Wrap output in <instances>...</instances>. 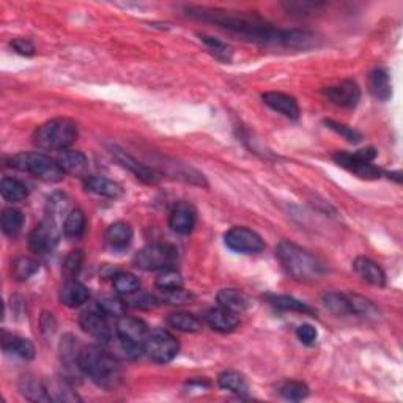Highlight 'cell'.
Wrapping results in <instances>:
<instances>
[{"label":"cell","instance_id":"cell-14","mask_svg":"<svg viewBox=\"0 0 403 403\" xmlns=\"http://www.w3.org/2000/svg\"><path fill=\"white\" fill-rule=\"evenodd\" d=\"M262 98L266 106L271 107L272 111L282 113L283 117L292 118V120H297L299 117V106L293 96L281 92H268L263 93Z\"/></svg>","mask_w":403,"mask_h":403},{"label":"cell","instance_id":"cell-15","mask_svg":"<svg viewBox=\"0 0 403 403\" xmlns=\"http://www.w3.org/2000/svg\"><path fill=\"white\" fill-rule=\"evenodd\" d=\"M240 314H236L234 310H229L219 306V308L208 310L205 314V321L213 328L214 331L219 332H230L240 325Z\"/></svg>","mask_w":403,"mask_h":403},{"label":"cell","instance_id":"cell-7","mask_svg":"<svg viewBox=\"0 0 403 403\" xmlns=\"http://www.w3.org/2000/svg\"><path fill=\"white\" fill-rule=\"evenodd\" d=\"M144 351L151 361L158 364H167L178 355L180 344L169 331L156 329V331L149 332V337L144 344Z\"/></svg>","mask_w":403,"mask_h":403},{"label":"cell","instance_id":"cell-28","mask_svg":"<svg viewBox=\"0 0 403 403\" xmlns=\"http://www.w3.org/2000/svg\"><path fill=\"white\" fill-rule=\"evenodd\" d=\"M169 325L178 329V331L183 332H198L202 331V323L200 320L194 317L192 314H188V312H175L167 319Z\"/></svg>","mask_w":403,"mask_h":403},{"label":"cell","instance_id":"cell-45","mask_svg":"<svg viewBox=\"0 0 403 403\" xmlns=\"http://www.w3.org/2000/svg\"><path fill=\"white\" fill-rule=\"evenodd\" d=\"M11 48L21 55H33V53H35V46H33L32 41H28V39H15V41L11 43Z\"/></svg>","mask_w":403,"mask_h":403},{"label":"cell","instance_id":"cell-2","mask_svg":"<svg viewBox=\"0 0 403 403\" xmlns=\"http://www.w3.org/2000/svg\"><path fill=\"white\" fill-rule=\"evenodd\" d=\"M276 255L288 274L297 281L314 282L319 281L326 272L325 266L315 255H312L309 251L299 247L294 243H279V246L276 249Z\"/></svg>","mask_w":403,"mask_h":403},{"label":"cell","instance_id":"cell-25","mask_svg":"<svg viewBox=\"0 0 403 403\" xmlns=\"http://www.w3.org/2000/svg\"><path fill=\"white\" fill-rule=\"evenodd\" d=\"M3 350L7 353L21 357V359H33L35 357V347L28 339L19 336H5L2 342Z\"/></svg>","mask_w":403,"mask_h":403},{"label":"cell","instance_id":"cell-20","mask_svg":"<svg viewBox=\"0 0 403 403\" xmlns=\"http://www.w3.org/2000/svg\"><path fill=\"white\" fill-rule=\"evenodd\" d=\"M218 303L219 306H223V308L240 314V312L249 309L251 299L247 298L246 293L236 290V288H224V290H221L218 293Z\"/></svg>","mask_w":403,"mask_h":403},{"label":"cell","instance_id":"cell-24","mask_svg":"<svg viewBox=\"0 0 403 403\" xmlns=\"http://www.w3.org/2000/svg\"><path fill=\"white\" fill-rule=\"evenodd\" d=\"M19 391L27 400L32 402H50L46 384L39 382L35 377L26 375L19 379Z\"/></svg>","mask_w":403,"mask_h":403},{"label":"cell","instance_id":"cell-17","mask_svg":"<svg viewBox=\"0 0 403 403\" xmlns=\"http://www.w3.org/2000/svg\"><path fill=\"white\" fill-rule=\"evenodd\" d=\"M334 161H336L339 166H342L344 169L350 170V172L356 174L357 177L361 178H378L379 177V169L373 166L372 162H361L356 161L350 153L339 151L334 155Z\"/></svg>","mask_w":403,"mask_h":403},{"label":"cell","instance_id":"cell-33","mask_svg":"<svg viewBox=\"0 0 403 403\" xmlns=\"http://www.w3.org/2000/svg\"><path fill=\"white\" fill-rule=\"evenodd\" d=\"M113 288L118 294L122 297H129V294H134L139 292L140 282L134 274H129V272H118V274L113 277Z\"/></svg>","mask_w":403,"mask_h":403},{"label":"cell","instance_id":"cell-47","mask_svg":"<svg viewBox=\"0 0 403 403\" xmlns=\"http://www.w3.org/2000/svg\"><path fill=\"white\" fill-rule=\"evenodd\" d=\"M355 158L356 161H361V162H372L375 160L377 156V151L375 149H372V147H368V149H362V150H357L356 153L351 155Z\"/></svg>","mask_w":403,"mask_h":403},{"label":"cell","instance_id":"cell-16","mask_svg":"<svg viewBox=\"0 0 403 403\" xmlns=\"http://www.w3.org/2000/svg\"><path fill=\"white\" fill-rule=\"evenodd\" d=\"M62 172L75 177H84L88 172V160L82 151H62L57 158Z\"/></svg>","mask_w":403,"mask_h":403},{"label":"cell","instance_id":"cell-21","mask_svg":"<svg viewBox=\"0 0 403 403\" xmlns=\"http://www.w3.org/2000/svg\"><path fill=\"white\" fill-rule=\"evenodd\" d=\"M368 88H371V93L378 101H388L391 95H393V87H391L388 71L383 70V68L373 70L371 73V77H368Z\"/></svg>","mask_w":403,"mask_h":403},{"label":"cell","instance_id":"cell-39","mask_svg":"<svg viewBox=\"0 0 403 403\" xmlns=\"http://www.w3.org/2000/svg\"><path fill=\"white\" fill-rule=\"evenodd\" d=\"M348 298L351 303V309H353V314L364 317H378V310L371 301H367L362 297H357V294H348Z\"/></svg>","mask_w":403,"mask_h":403},{"label":"cell","instance_id":"cell-42","mask_svg":"<svg viewBox=\"0 0 403 403\" xmlns=\"http://www.w3.org/2000/svg\"><path fill=\"white\" fill-rule=\"evenodd\" d=\"M82 259H84V255L81 251H73L70 255H68L64 263V272L68 276V279L75 277L79 272V270H81Z\"/></svg>","mask_w":403,"mask_h":403},{"label":"cell","instance_id":"cell-44","mask_svg":"<svg viewBox=\"0 0 403 403\" xmlns=\"http://www.w3.org/2000/svg\"><path fill=\"white\" fill-rule=\"evenodd\" d=\"M297 336L304 345H314L319 337V332L312 325H301L297 329Z\"/></svg>","mask_w":403,"mask_h":403},{"label":"cell","instance_id":"cell-9","mask_svg":"<svg viewBox=\"0 0 403 403\" xmlns=\"http://www.w3.org/2000/svg\"><path fill=\"white\" fill-rule=\"evenodd\" d=\"M225 246L240 254H259L265 249V243L257 232L247 227H234L224 236Z\"/></svg>","mask_w":403,"mask_h":403},{"label":"cell","instance_id":"cell-43","mask_svg":"<svg viewBox=\"0 0 403 403\" xmlns=\"http://www.w3.org/2000/svg\"><path fill=\"white\" fill-rule=\"evenodd\" d=\"M326 126L328 128H331L332 131H336L337 134L340 135H344L345 139H347L348 142H359L361 140V134L355 131V129H351L348 126H345V124L342 123H337V122H332V120H326Z\"/></svg>","mask_w":403,"mask_h":403},{"label":"cell","instance_id":"cell-27","mask_svg":"<svg viewBox=\"0 0 403 403\" xmlns=\"http://www.w3.org/2000/svg\"><path fill=\"white\" fill-rule=\"evenodd\" d=\"M68 214H70V200H68V197L65 194L50 196L46 207V218L54 219L55 223L62 224Z\"/></svg>","mask_w":403,"mask_h":403},{"label":"cell","instance_id":"cell-13","mask_svg":"<svg viewBox=\"0 0 403 403\" xmlns=\"http://www.w3.org/2000/svg\"><path fill=\"white\" fill-rule=\"evenodd\" d=\"M112 155L115 160L122 164L124 169H128L129 172H133L135 175V178H139L144 181V183H156L158 181V175L153 169L147 167L145 164L139 162L138 160H134L131 155H128L126 151H123L120 149H117V147H113L112 149Z\"/></svg>","mask_w":403,"mask_h":403},{"label":"cell","instance_id":"cell-4","mask_svg":"<svg viewBox=\"0 0 403 403\" xmlns=\"http://www.w3.org/2000/svg\"><path fill=\"white\" fill-rule=\"evenodd\" d=\"M10 162L11 167L30 174L35 178L48 181V183H57L65 175L57 161L50 160L43 153H19V155L11 158Z\"/></svg>","mask_w":403,"mask_h":403},{"label":"cell","instance_id":"cell-11","mask_svg":"<svg viewBox=\"0 0 403 403\" xmlns=\"http://www.w3.org/2000/svg\"><path fill=\"white\" fill-rule=\"evenodd\" d=\"M323 95H325L332 104L351 109V107H355L357 103H359L361 90L359 87H357L356 82L344 81L337 85L326 87L325 90H323Z\"/></svg>","mask_w":403,"mask_h":403},{"label":"cell","instance_id":"cell-32","mask_svg":"<svg viewBox=\"0 0 403 403\" xmlns=\"http://www.w3.org/2000/svg\"><path fill=\"white\" fill-rule=\"evenodd\" d=\"M39 270V263L37 262L35 259H30V257H19L16 259L13 262V277L16 281H27L30 279L33 274H37Z\"/></svg>","mask_w":403,"mask_h":403},{"label":"cell","instance_id":"cell-40","mask_svg":"<svg viewBox=\"0 0 403 403\" xmlns=\"http://www.w3.org/2000/svg\"><path fill=\"white\" fill-rule=\"evenodd\" d=\"M200 39L207 44L209 49H212V53L218 57V59L225 60V62H229L232 59V49L227 46L225 43L219 41V39H216L213 37H208V35H200Z\"/></svg>","mask_w":403,"mask_h":403},{"label":"cell","instance_id":"cell-34","mask_svg":"<svg viewBox=\"0 0 403 403\" xmlns=\"http://www.w3.org/2000/svg\"><path fill=\"white\" fill-rule=\"evenodd\" d=\"M85 232V216L81 209H73L64 223V234L68 238H79Z\"/></svg>","mask_w":403,"mask_h":403},{"label":"cell","instance_id":"cell-29","mask_svg":"<svg viewBox=\"0 0 403 403\" xmlns=\"http://www.w3.org/2000/svg\"><path fill=\"white\" fill-rule=\"evenodd\" d=\"M323 303H325L326 308L332 312V314L340 315V317H347L353 314V309H351V303L348 294L336 293V292H329L323 297Z\"/></svg>","mask_w":403,"mask_h":403},{"label":"cell","instance_id":"cell-18","mask_svg":"<svg viewBox=\"0 0 403 403\" xmlns=\"http://www.w3.org/2000/svg\"><path fill=\"white\" fill-rule=\"evenodd\" d=\"M353 268L361 279H364L366 282L372 283V285L375 287H384L386 283L384 271L379 268L378 263L373 262V260L366 257H357L353 263Z\"/></svg>","mask_w":403,"mask_h":403},{"label":"cell","instance_id":"cell-30","mask_svg":"<svg viewBox=\"0 0 403 403\" xmlns=\"http://www.w3.org/2000/svg\"><path fill=\"white\" fill-rule=\"evenodd\" d=\"M0 194L8 202H21L27 197V186L16 178H3L0 183Z\"/></svg>","mask_w":403,"mask_h":403},{"label":"cell","instance_id":"cell-23","mask_svg":"<svg viewBox=\"0 0 403 403\" xmlns=\"http://www.w3.org/2000/svg\"><path fill=\"white\" fill-rule=\"evenodd\" d=\"M85 188H87V191L93 192V194L109 198H117L123 194L120 185L104 177H88L85 180Z\"/></svg>","mask_w":403,"mask_h":403},{"label":"cell","instance_id":"cell-36","mask_svg":"<svg viewBox=\"0 0 403 403\" xmlns=\"http://www.w3.org/2000/svg\"><path fill=\"white\" fill-rule=\"evenodd\" d=\"M46 389L50 402H76L77 395L73 393L70 386L65 382H53L46 383Z\"/></svg>","mask_w":403,"mask_h":403},{"label":"cell","instance_id":"cell-46","mask_svg":"<svg viewBox=\"0 0 403 403\" xmlns=\"http://www.w3.org/2000/svg\"><path fill=\"white\" fill-rule=\"evenodd\" d=\"M164 298H166L170 304H185L186 301L191 298V294L186 293L183 288L174 292H164Z\"/></svg>","mask_w":403,"mask_h":403},{"label":"cell","instance_id":"cell-1","mask_svg":"<svg viewBox=\"0 0 403 403\" xmlns=\"http://www.w3.org/2000/svg\"><path fill=\"white\" fill-rule=\"evenodd\" d=\"M77 367L103 388H112L120 378V368L115 357L96 345H87L77 351Z\"/></svg>","mask_w":403,"mask_h":403},{"label":"cell","instance_id":"cell-19","mask_svg":"<svg viewBox=\"0 0 403 403\" xmlns=\"http://www.w3.org/2000/svg\"><path fill=\"white\" fill-rule=\"evenodd\" d=\"M90 298L88 288L77 281H68L60 290V303L68 308H79Z\"/></svg>","mask_w":403,"mask_h":403},{"label":"cell","instance_id":"cell-3","mask_svg":"<svg viewBox=\"0 0 403 403\" xmlns=\"http://www.w3.org/2000/svg\"><path fill=\"white\" fill-rule=\"evenodd\" d=\"M77 139V124L70 118H54L37 129L33 142L41 150L65 151Z\"/></svg>","mask_w":403,"mask_h":403},{"label":"cell","instance_id":"cell-22","mask_svg":"<svg viewBox=\"0 0 403 403\" xmlns=\"http://www.w3.org/2000/svg\"><path fill=\"white\" fill-rule=\"evenodd\" d=\"M133 240V229L126 223H113L106 230V243L112 249H124Z\"/></svg>","mask_w":403,"mask_h":403},{"label":"cell","instance_id":"cell-10","mask_svg":"<svg viewBox=\"0 0 403 403\" xmlns=\"http://www.w3.org/2000/svg\"><path fill=\"white\" fill-rule=\"evenodd\" d=\"M79 323H81V328L84 331L96 340H101V342H109V340H112L109 323L106 320V314L100 308L82 312Z\"/></svg>","mask_w":403,"mask_h":403},{"label":"cell","instance_id":"cell-8","mask_svg":"<svg viewBox=\"0 0 403 403\" xmlns=\"http://www.w3.org/2000/svg\"><path fill=\"white\" fill-rule=\"evenodd\" d=\"M60 225L62 224L55 223L54 219L44 218L43 223L37 225L28 235V246L32 251L37 254H48L53 251L60 240L62 232H64V227Z\"/></svg>","mask_w":403,"mask_h":403},{"label":"cell","instance_id":"cell-38","mask_svg":"<svg viewBox=\"0 0 403 403\" xmlns=\"http://www.w3.org/2000/svg\"><path fill=\"white\" fill-rule=\"evenodd\" d=\"M281 395L285 400L299 402L309 395V388L301 382H288L281 388Z\"/></svg>","mask_w":403,"mask_h":403},{"label":"cell","instance_id":"cell-6","mask_svg":"<svg viewBox=\"0 0 403 403\" xmlns=\"http://www.w3.org/2000/svg\"><path fill=\"white\" fill-rule=\"evenodd\" d=\"M177 260V249L170 244H150L135 254L134 265L144 271L172 268Z\"/></svg>","mask_w":403,"mask_h":403},{"label":"cell","instance_id":"cell-41","mask_svg":"<svg viewBox=\"0 0 403 403\" xmlns=\"http://www.w3.org/2000/svg\"><path fill=\"white\" fill-rule=\"evenodd\" d=\"M98 308L104 312L106 315H113V317H122L124 314V308H126V303H123L118 298L106 297L103 299H100Z\"/></svg>","mask_w":403,"mask_h":403},{"label":"cell","instance_id":"cell-26","mask_svg":"<svg viewBox=\"0 0 403 403\" xmlns=\"http://www.w3.org/2000/svg\"><path fill=\"white\" fill-rule=\"evenodd\" d=\"M218 382L221 388L230 391V393H234L236 395H246L249 393V386H247L246 378L238 372L229 371V372L221 373Z\"/></svg>","mask_w":403,"mask_h":403},{"label":"cell","instance_id":"cell-37","mask_svg":"<svg viewBox=\"0 0 403 403\" xmlns=\"http://www.w3.org/2000/svg\"><path fill=\"white\" fill-rule=\"evenodd\" d=\"M270 303L277 309L282 310H292V312H301V314H314L312 308L308 304L301 303V301L294 299L292 297H270Z\"/></svg>","mask_w":403,"mask_h":403},{"label":"cell","instance_id":"cell-35","mask_svg":"<svg viewBox=\"0 0 403 403\" xmlns=\"http://www.w3.org/2000/svg\"><path fill=\"white\" fill-rule=\"evenodd\" d=\"M156 287L162 292H174L183 288V279H181L180 272L174 268L162 270L160 276L156 277Z\"/></svg>","mask_w":403,"mask_h":403},{"label":"cell","instance_id":"cell-5","mask_svg":"<svg viewBox=\"0 0 403 403\" xmlns=\"http://www.w3.org/2000/svg\"><path fill=\"white\" fill-rule=\"evenodd\" d=\"M115 332L122 353L126 357H138L144 351V344L149 337V328L142 320L122 315L117 321Z\"/></svg>","mask_w":403,"mask_h":403},{"label":"cell","instance_id":"cell-12","mask_svg":"<svg viewBox=\"0 0 403 403\" xmlns=\"http://www.w3.org/2000/svg\"><path fill=\"white\" fill-rule=\"evenodd\" d=\"M169 225L175 234L189 235L196 225V209L188 202H180L170 213Z\"/></svg>","mask_w":403,"mask_h":403},{"label":"cell","instance_id":"cell-31","mask_svg":"<svg viewBox=\"0 0 403 403\" xmlns=\"http://www.w3.org/2000/svg\"><path fill=\"white\" fill-rule=\"evenodd\" d=\"M24 227V214L19 209L7 208L2 213V230L8 236H18Z\"/></svg>","mask_w":403,"mask_h":403}]
</instances>
